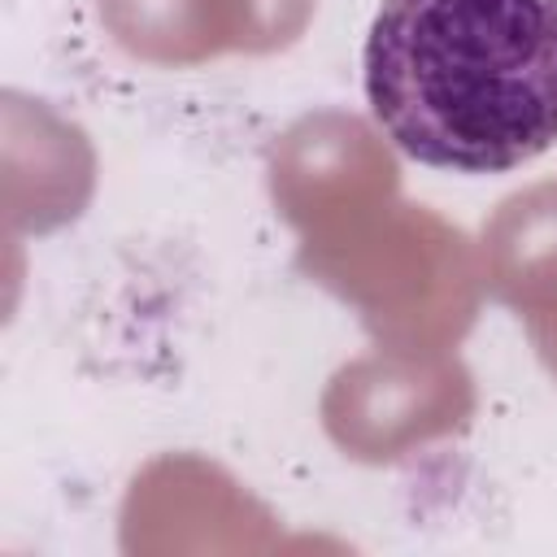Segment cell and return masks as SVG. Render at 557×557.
Returning a JSON list of instances; mask_svg holds the SVG:
<instances>
[{
	"instance_id": "cell-1",
	"label": "cell",
	"mask_w": 557,
	"mask_h": 557,
	"mask_svg": "<svg viewBox=\"0 0 557 557\" xmlns=\"http://www.w3.org/2000/svg\"><path fill=\"white\" fill-rule=\"evenodd\" d=\"M361 70L418 165L505 174L557 144V0H383Z\"/></svg>"
}]
</instances>
